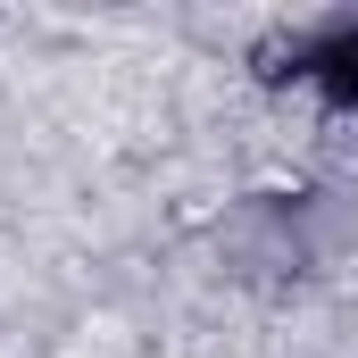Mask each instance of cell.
I'll list each match as a JSON object with an SVG mask.
<instances>
[{"mask_svg": "<svg viewBox=\"0 0 358 358\" xmlns=\"http://www.w3.org/2000/svg\"><path fill=\"white\" fill-rule=\"evenodd\" d=\"M292 84H308L334 117H358V17H334L292 42Z\"/></svg>", "mask_w": 358, "mask_h": 358, "instance_id": "1", "label": "cell"}]
</instances>
